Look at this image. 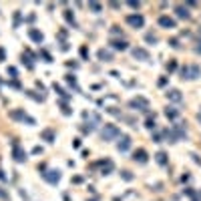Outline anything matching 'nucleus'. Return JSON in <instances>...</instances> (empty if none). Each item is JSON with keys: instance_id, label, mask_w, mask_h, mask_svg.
I'll list each match as a JSON object with an SVG mask.
<instances>
[{"instance_id": "nucleus-4", "label": "nucleus", "mask_w": 201, "mask_h": 201, "mask_svg": "<svg viewBox=\"0 0 201 201\" xmlns=\"http://www.w3.org/2000/svg\"><path fill=\"white\" fill-rule=\"evenodd\" d=\"M159 24L163 26V28H175V20H173V18H169V16H161L159 18Z\"/></svg>"}, {"instance_id": "nucleus-21", "label": "nucleus", "mask_w": 201, "mask_h": 201, "mask_svg": "<svg viewBox=\"0 0 201 201\" xmlns=\"http://www.w3.org/2000/svg\"><path fill=\"white\" fill-rule=\"evenodd\" d=\"M197 52H201V46H197Z\"/></svg>"}, {"instance_id": "nucleus-15", "label": "nucleus", "mask_w": 201, "mask_h": 201, "mask_svg": "<svg viewBox=\"0 0 201 201\" xmlns=\"http://www.w3.org/2000/svg\"><path fill=\"white\" fill-rule=\"evenodd\" d=\"M99 59H100V60H111V52H107V50H99Z\"/></svg>"}, {"instance_id": "nucleus-20", "label": "nucleus", "mask_w": 201, "mask_h": 201, "mask_svg": "<svg viewBox=\"0 0 201 201\" xmlns=\"http://www.w3.org/2000/svg\"><path fill=\"white\" fill-rule=\"evenodd\" d=\"M123 177H125V179H127V181H129V179H133V177H131V175H129V171H123Z\"/></svg>"}, {"instance_id": "nucleus-10", "label": "nucleus", "mask_w": 201, "mask_h": 201, "mask_svg": "<svg viewBox=\"0 0 201 201\" xmlns=\"http://www.w3.org/2000/svg\"><path fill=\"white\" fill-rule=\"evenodd\" d=\"M28 34H30V38H32L34 42H42V34H40L38 30H34V28H32V30L28 32Z\"/></svg>"}, {"instance_id": "nucleus-3", "label": "nucleus", "mask_w": 201, "mask_h": 201, "mask_svg": "<svg viewBox=\"0 0 201 201\" xmlns=\"http://www.w3.org/2000/svg\"><path fill=\"white\" fill-rule=\"evenodd\" d=\"M167 99L175 100V103H181V99H183V97H181V93L177 89H171V90H167Z\"/></svg>"}, {"instance_id": "nucleus-18", "label": "nucleus", "mask_w": 201, "mask_h": 201, "mask_svg": "<svg viewBox=\"0 0 201 201\" xmlns=\"http://www.w3.org/2000/svg\"><path fill=\"white\" fill-rule=\"evenodd\" d=\"M147 42H157V36L155 34H147Z\"/></svg>"}, {"instance_id": "nucleus-2", "label": "nucleus", "mask_w": 201, "mask_h": 201, "mask_svg": "<svg viewBox=\"0 0 201 201\" xmlns=\"http://www.w3.org/2000/svg\"><path fill=\"white\" fill-rule=\"evenodd\" d=\"M127 22L131 26H135V28H141L143 24H145V18H143L141 14H131V16H127Z\"/></svg>"}, {"instance_id": "nucleus-7", "label": "nucleus", "mask_w": 201, "mask_h": 201, "mask_svg": "<svg viewBox=\"0 0 201 201\" xmlns=\"http://www.w3.org/2000/svg\"><path fill=\"white\" fill-rule=\"evenodd\" d=\"M129 147H131V139H129V137H123L121 141H119V151H127Z\"/></svg>"}, {"instance_id": "nucleus-16", "label": "nucleus", "mask_w": 201, "mask_h": 201, "mask_svg": "<svg viewBox=\"0 0 201 201\" xmlns=\"http://www.w3.org/2000/svg\"><path fill=\"white\" fill-rule=\"evenodd\" d=\"M165 153H157V163H161V165H165L167 163V159H165Z\"/></svg>"}, {"instance_id": "nucleus-13", "label": "nucleus", "mask_w": 201, "mask_h": 201, "mask_svg": "<svg viewBox=\"0 0 201 201\" xmlns=\"http://www.w3.org/2000/svg\"><path fill=\"white\" fill-rule=\"evenodd\" d=\"M165 115H167V119H177V117H179V111H175V109L167 107V111H165Z\"/></svg>"}, {"instance_id": "nucleus-12", "label": "nucleus", "mask_w": 201, "mask_h": 201, "mask_svg": "<svg viewBox=\"0 0 201 201\" xmlns=\"http://www.w3.org/2000/svg\"><path fill=\"white\" fill-rule=\"evenodd\" d=\"M111 44H113V49H117V50H125L127 49V42H123V40H113Z\"/></svg>"}, {"instance_id": "nucleus-14", "label": "nucleus", "mask_w": 201, "mask_h": 201, "mask_svg": "<svg viewBox=\"0 0 201 201\" xmlns=\"http://www.w3.org/2000/svg\"><path fill=\"white\" fill-rule=\"evenodd\" d=\"M197 76H199V66H191V69H189V79H197Z\"/></svg>"}, {"instance_id": "nucleus-5", "label": "nucleus", "mask_w": 201, "mask_h": 201, "mask_svg": "<svg viewBox=\"0 0 201 201\" xmlns=\"http://www.w3.org/2000/svg\"><path fill=\"white\" fill-rule=\"evenodd\" d=\"M133 56H135V59H141V60H149V52L145 49H135L133 50Z\"/></svg>"}, {"instance_id": "nucleus-11", "label": "nucleus", "mask_w": 201, "mask_h": 201, "mask_svg": "<svg viewBox=\"0 0 201 201\" xmlns=\"http://www.w3.org/2000/svg\"><path fill=\"white\" fill-rule=\"evenodd\" d=\"M14 159H16V161H24V159H26V155H24L20 149H18V145L14 147Z\"/></svg>"}, {"instance_id": "nucleus-22", "label": "nucleus", "mask_w": 201, "mask_h": 201, "mask_svg": "<svg viewBox=\"0 0 201 201\" xmlns=\"http://www.w3.org/2000/svg\"><path fill=\"white\" fill-rule=\"evenodd\" d=\"M2 195H4V193H2V191H0V197H2Z\"/></svg>"}, {"instance_id": "nucleus-17", "label": "nucleus", "mask_w": 201, "mask_h": 201, "mask_svg": "<svg viewBox=\"0 0 201 201\" xmlns=\"http://www.w3.org/2000/svg\"><path fill=\"white\" fill-rule=\"evenodd\" d=\"M89 8H90V10H95V12H99V10H100V4H97V2H90V4H89Z\"/></svg>"}, {"instance_id": "nucleus-6", "label": "nucleus", "mask_w": 201, "mask_h": 201, "mask_svg": "<svg viewBox=\"0 0 201 201\" xmlns=\"http://www.w3.org/2000/svg\"><path fill=\"white\" fill-rule=\"evenodd\" d=\"M175 12H177V16H179V18H185V20H187V18L191 16L189 10H187L185 6H175Z\"/></svg>"}, {"instance_id": "nucleus-1", "label": "nucleus", "mask_w": 201, "mask_h": 201, "mask_svg": "<svg viewBox=\"0 0 201 201\" xmlns=\"http://www.w3.org/2000/svg\"><path fill=\"white\" fill-rule=\"evenodd\" d=\"M119 135H121V131L115 125H105V129H103V139L105 141H113V139H117Z\"/></svg>"}, {"instance_id": "nucleus-19", "label": "nucleus", "mask_w": 201, "mask_h": 201, "mask_svg": "<svg viewBox=\"0 0 201 201\" xmlns=\"http://www.w3.org/2000/svg\"><path fill=\"white\" fill-rule=\"evenodd\" d=\"M147 127H149V129L155 127V119H149V121H147Z\"/></svg>"}, {"instance_id": "nucleus-8", "label": "nucleus", "mask_w": 201, "mask_h": 201, "mask_svg": "<svg viewBox=\"0 0 201 201\" xmlns=\"http://www.w3.org/2000/svg\"><path fill=\"white\" fill-rule=\"evenodd\" d=\"M135 161H139V163H145V161H147V153L143 151V149H139V151L135 153Z\"/></svg>"}, {"instance_id": "nucleus-9", "label": "nucleus", "mask_w": 201, "mask_h": 201, "mask_svg": "<svg viewBox=\"0 0 201 201\" xmlns=\"http://www.w3.org/2000/svg\"><path fill=\"white\" fill-rule=\"evenodd\" d=\"M131 107H143V111H145L149 105H147L145 99H137V100H131Z\"/></svg>"}]
</instances>
